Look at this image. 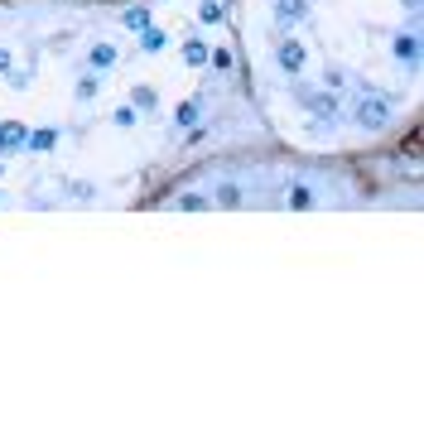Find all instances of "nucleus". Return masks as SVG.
I'll return each instance as SVG.
<instances>
[{"mask_svg":"<svg viewBox=\"0 0 424 424\" xmlns=\"http://www.w3.org/2000/svg\"><path fill=\"white\" fill-rule=\"evenodd\" d=\"M391 121V102L386 97H366V102L357 106V125H366V130H381Z\"/></svg>","mask_w":424,"mask_h":424,"instance_id":"nucleus-1","label":"nucleus"},{"mask_svg":"<svg viewBox=\"0 0 424 424\" xmlns=\"http://www.w3.org/2000/svg\"><path fill=\"white\" fill-rule=\"evenodd\" d=\"M275 58H280V68H285V73H299L309 53H304V44H299V39H280V48H275Z\"/></svg>","mask_w":424,"mask_h":424,"instance_id":"nucleus-2","label":"nucleus"},{"mask_svg":"<svg viewBox=\"0 0 424 424\" xmlns=\"http://www.w3.org/2000/svg\"><path fill=\"white\" fill-rule=\"evenodd\" d=\"M309 15V0H275V19L280 24H299Z\"/></svg>","mask_w":424,"mask_h":424,"instance_id":"nucleus-3","label":"nucleus"},{"mask_svg":"<svg viewBox=\"0 0 424 424\" xmlns=\"http://www.w3.org/2000/svg\"><path fill=\"white\" fill-rule=\"evenodd\" d=\"M164 44H169V34H164V29H150V24L140 29V48H145V53H159Z\"/></svg>","mask_w":424,"mask_h":424,"instance_id":"nucleus-4","label":"nucleus"},{"mask_svg":"<svg viewBox=\"0 0 424 424\" xmlns=\"http://www.w3.org/2000/svg\"><path fill=\"white\" fill-rule=\"evenodd\" d=\"M396 53H400L405 63H415V58H420V39H415V34H400V39H396Z\"/></svg>","mask_w":424,"mask_h":424,"instance_id":"nucleus-5","label":"nucleus"},{"mask_svg":"<svg viewBox=\"0 0 424 424\" xmlns=\"http://www.w3.org/2000/svg\"><path fill=\"white\" fill-rule=\"evenodd\" d=\"M184 58H188L193 68H203V63H208V44H203V39H188V44H184Z\"/></svg>","mask_w":424,"mask_h":424,"instance_id":"nucleus-6","label":"nucleus"},{"mask_svg":"<svg viewBox=\"0 0 424 424\" xmlns=\"http://www.w3.org/2000/svg\"><path fill=\"white\" fill-rule=\"evenodd\" d=\"M290 208H314V188L309 184H294L290 188Z\"/></svg>","mask_w":424,"mask_h":424,"instance_id":"nucleus-7","label":"nucleus"},{"mask_svg":"<svg viewBox=\"0 0 424 424\" xmlns=\"http://www.w3.org/2000/svg\"><path fill=\"white\" fill-rule=\"evenodd\" d=\"M121 24H125V29H145V24H150V10H145V5H135V10H130Z\"/></svg>","mask_w":424,"mask_h":424,"instance_id":"nucleus-8","label":"nucleus"},{"mask_svg":"<svg viewBox=\"0 0 424 424\" xmlns=\"http://www.w3.org/2000/svg\"><path fill=\"white\" fill-rule=\"evenodd\" d=\"M217 203H222V208H236V203H241V188L222 184V188H217Z\"/></svg>","mask_w":424,"mask_h":424,"instance_id":"nucleus-9","label":"nucleus"},{"mask_svg":"<svg viewBox=\"0 0 424 424\" xmlns=\"http://www.w3.org/2000/svg\"><path fill=\"white\" fill-rule=\"evenodd\" d=\"M97 87H102V78H82V82H78V97H82V102H92V97H97Z\"/></svg>","mask_w":424,"mask_h":424,"instance_id":"nucleus-10","label":"nucleus"},{"mask_svg":"<svg viewBox=\"0 0 424 424\" xmlns=\"http://www.w3.org/2000/svg\"><path fill=\"white\" fill-rule=\"evenodd\" d=\"M53 140H58L53 130H34V135H29V145H34V150H53Z\"/></svg>","mask_w":424,"mask_h":424,"instance_id":"nucleus-11","label":"nucleus"},{"mask_svg":"<svg viewBox=\"0 0 424 424\" xmlns=\"http://www.w3.org/2000/svg\"><path fill=\"white\" fill-rule=\"evenodd\" d=\"M111 58H116V48H106V44H97V48H92V63H97V68H106Z\"/></svg>","mask_w":424,"mask_h":424,"instance_id":"nucleus-12","label":"nucleus"},{"mask_svg":"<svg viewBox=\"0 0 424 424\" xmlns=\"http://www.w3.org/2000/svg\"><path fill=\"white\" fill-rule=\"evenodd\" d=\"M111 121H121V125H135V106H116V116Z\"/></svg>","mask_w":424,"mask_h":424,"instance_id":"nucleus-13","label":"nucleus"},{"mask_svg":"<svg viewBox=\"0 0 424 424\" xmlns=\"http://www.w3.org/2000/svg\"><path fill=\"white\" fill-rule=\"evenodd\" d=\"M0 140H5V145H19V140H24V130H19V125H5V135H0Z\"/></svg>","mask_w":424,"mask_h":424,"instance_id":"nucleus-14","label":"nucleus"},{"mask_svg":"<svg viewBox=\"0 0 424 424\" xmlns=\"http://www.w3.org/2000/svg\"><path fill=\"white\" fill-rule=\"evenodd\" d=\"M203 203H208L203 193H184V198H179V208H203Z\"/></svg>","mask_w":424,"mask_h":424,"instance_id":"nucleus-15","label":"nucleus"},{"mask_svg":"<svg viewBox=\"0 0 424 424\" xmlns=\"http://www.w3.org/2000/svg\"><path fill=\"white\" fill-rule=\"evenodd\" d=\"M193 116H198V106H193V102L179 106V121H184V125H193Z\"/></svg>","mask_w":424,"mask_h":424,"instance_id":"nucleus-16","label":"nucleus"},{"mask_svg":"<svg viewBox=\"0 0 424 424\" xmlns=\"http://www.w3.org/2000/svg\"><path fill=\"white\" fill-rule=\"evenodd\" d=\"M222 19V5H203V24H217Z\"/></svg>","mask_w":424,"mask_h":424,"instance_id":"nucleus-17","label":"nucleus"},{"mask_svg":"<svg viewBox=\"0 0 424 424\" xmlns=\"http://www.w3.org/2000/svg\"><path fill=\"white\" fill-rule=\"evenodd\" d=\"M10 63H15V58H10V48H0V73H10Z\"/></svg>","mask_w":424,"mask_h":424,"instance_id":"nucleus-18","label":"nucleus"}]
</instances>
